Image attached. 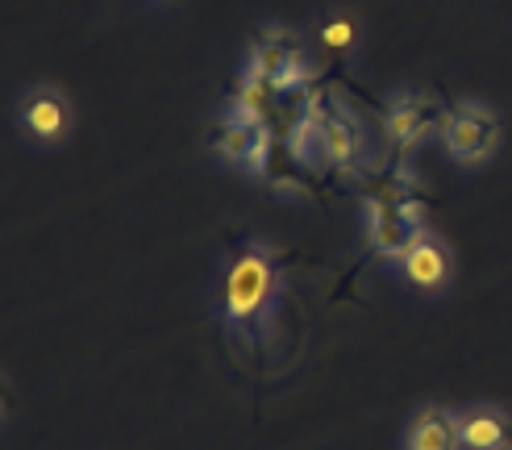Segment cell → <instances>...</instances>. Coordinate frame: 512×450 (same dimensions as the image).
Masks as SVG:
<instances>
[{"mask_svg":"<svg viewBox=\"0 0 512 450\" xmlns=\"http://www.w3.org/2000/svg\"><path fill=\"white\" fill-rule=\"evenodd\" d=\"M400 271H404V280L408 284H417V288H442L446 284V275H450V255H446V246L433 238L429 230L404 250L400 255Z\"/></svg>","mask_w":512,"mask_h":450,"instance_id":"cell-8","label":"cell"},{"mask_svg":"<svg viewBox=\"0 0 512 450\" xmlns=\"http://www.w3.org/2000/svg\"><path fill=\"white\" fill-rule=\"evenodd\" d=\"M446 113L450 109H442L433 96H425V92H404V96H396L392 105H388V113H383V134H388V142H392V150L396 155H408L433 125H442L446 121Z\"/></svg>","mask_w":512,"mask_h":450,"instance_id":"cell-6","label":"cell"},{"mask_svg":"<svg viewBox=\"0 0 512 450\" xmlns=\"http://www.w3.org/2000/svg\"><path fill=\"white\" fill-rule=\"evenodd\" d=\"M309 121H313V142L321 150V159L338 171H358L367 159V138L363 125H358L338 100H329L321 92H313L309 100Z\"/></svg>","mask_w":512,"mask_h":450,"instance_id":"cell-2","label":"cell"},{"mask_svg":"<svg viewBox=\"0 0 512 450\" xmlns=\"http://www.w3.org/2000/svg\"><path fill=\"white\" fill-rule=\"evenodd\" d=\"M408 450H463V425H458V417L450 409L429 405L413 417Z\"/></svg>","mask_w":512,"mask_h":450,"instance_id":"cell-9","label":"cell"},{"mask_svg":"<svg viewBox=\"0 0 512 450\" xmlns=\"http://www.w3.org/2000/svg\"><path fill=\"white\" fill-rule=\"evenodd\" d=\"M217 155L229 163V167H242V171H254V175H267L271 167V155H275V130L238 105H229V117L217 125Z\"/></svg>","mask_w":512,"mask_h":450,"instance_id":"cell-3","label":"cell"},{"mask_svg":"<svg viewBox=\"0 0 512 450\" xmlns=\"http://www.w3.org/2000/svg\"><path fill=\"white\" fill-rule=\"evenodd\" d=\"M275 309V255L263 242L238 246L234 263L225 271V325L242 330L250 342H263Z\"/></svg>","mask_w":512,"mask_h":450,"instance_id":"cell-1","label":"cell"},{"mask_svg":"<svg viewBox=\"0 0 512 450\" xmlns=\"http://www.w3.org/2000/svg\"><path fill=\"white\" fill-rule=\"evenodd\" d=\"M458 425H463V446L467 450H508L512 425L500 409H471V413L458 417Z\"/></svg>","mask_w":512,"mask_h":450,"instance_id":"cell-10","label":"cell"},{"mask_svg":"<svg viewBox=\"0 0 512 450\" xmlns=\"http://www.w3.org/2000/svg\"><path fill=\"white\" fill-rule=\"evenodd\" d=\"M21 125L38 142H59L71 130V105L59 88H30L21 100Z\"/></svg>","mask_w":512,"mask_h":450,"instance_id":"cell-7","label":"cell"},{"mask_svg":"<svg viewBox=\"0 0 512 450\" xmlns=\"http://www.w3.org/2000/svg\"><path fill=\"white\" fill-rule=\"evenodd\" d=\"M250 71H259L263 80H271L275 88H284V92H296V88L313 84L300 42L292 34H284V30H263L259 34V42H254V50H250Z\"/></svg>","mask_w":512,"mask_h":450,"instance_id":"cell-5","label":"cell"},{"mask_svg":"<svg viewBox=\"0 0 512 450\" xmlns=\"http://www.w3.org/2000/svg\"><path fill=\"white\" fill-rule=\"evenodd\" d=\"M354 38H358V30H354L350 17H334V21L321 25V42L334 50V55H346V50L354 46Z\"/></svg>","mask_w":512,"mask_h":450,"instance_id":"cell-11","label":"cell"},{"mask_svg":"<svg viewBox=\"0 0 512 450\" xmlns=\"http://www.w3.org/2000/svg\"><path fill=\"white\" fill-rule=\"evenodd\" d=\"M442 138H446V150L458 159V163H483V159H492L496 155V146H500V121L492 109H483V105H454L442 121Z\"/></svg>","mask_w":512,"mask_h":450,"instance_id":"cell-4","label":"cell"}]
</instances>
